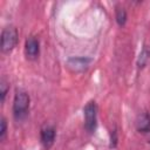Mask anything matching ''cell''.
Masks as SVG:
<instances>
[{"label":"cell","mask_w":150,"mask_h":150,"mask_svg":"<svg viewBox=\"0 0 150 150\" xmlns=\"http://www.w3.org/2000/svg\"><path fill=\"white\" fill-rule=\"evenodd\" d=\"M30 98L25 90H16L13 100V115L16 120H23L29 111Z\"/></svg>","instance_id":"obj_1"},{"label":"cell","mask_w":150,"mask_h":150,"mask_svg":"<svg viewBox=\"0 0 150 150\" xmlns=\"http://www.w3.org/2000/svg\"><path fill=\"white\" fill-rule=\"evenodd\" d=\"M19 34L18 29L14 26H7L2 29L1 32V38H0V47L2 53H9L12 52L16 43H18Z\"/></svg>","instance_id":"obj_2"},{"label":"cell","mask_w":150,"mask_h":150,"mask_svg":"<svg viewBox=\"0 0 150 150\" xmlns=\"http://www.w3.org/2000/svg\"><path fill=\"white\" fill-rule=\"evenodd\" d=\"M84 115V129L88 134H93L96 130L97 124V107L95 101H89L83 109Z\"/></svg>","instance_id":"obj_3"},{"label":"cell","mask_w":150,"mask_h":150,"mask_svg":"<svg viewBox=\"0 0 150 150\" xmlns=\"http://www.w3.org/2000/svg\"><path fill=\"white\" fill-rule=\"evenodd\" d=\"M25 54L29 60H35L40 54V42L35 36H28L25 42Z\"/></svg>","instance_id":"obj_4"},{"label":"cell","mask_w":150,"mask_h":150,"mask_svg":"<svg viewBox=\"0 0 150 150\" xmlns=\"http://www.w3.org/2000/svg\"><path fill=\"white\" fill-rule=\"evenodd\" d=\"M56 130L53 125H45L40 130V141L45 149H49L55 141Z\"/></svg>","instance_id":"obj_5"},{"label":"cell","mask_w":150,"mask_h":150,"mask_svg":"<svg viewBox=\"0 0 150 150\" xmlns=\"http://www.w3.org/2000/svg\"><path fill=\"white\" fill-rule=\"evenodd\" d=\"M91 62L90 57L87 56H74V57H69L67 61V66L73 70V71H83L86 69H88L89 64Z\"/></svg>","instance_id":"obj_6"},{"label":"cell","mask_w":150,"mask_h":150,"mask_svg":"<svg viewBox=\"0 0 150 150\" xmlns=\"http://www.w3.org/2000/svg\"><path fill=\"white\" fill-rule=\"evenodd\" d=\"M135 127L138 132L142 134L150 132V114L146 111L139 112L135 120Z\"/></svg>","instance_id":"obj_7"},{"label":"cell","mask_w":150,"mask_h":150,"mask_svg":"<svg viewBox=\"0 0 150 150\" xmlns=\"http://www.w3.org/2000/svg\"><path fill=\"white\" fill-rule=\"evenodd\" d=\"M149 59H150V46H144L143 49L141 50L139 56H138V60H137L138 68H143L148 63Z\"/></svg>","instance_id":"obj_8"},{"label":"cell","mask_w":150,"mask_h":150,"mask_svg":"<svg viewBox=\"0 0 150 150\" xmlns=\"http://www.w3.org/2000/svg\"><path fill=\"white\" fill-rule=\"evenodd\" d=\"M127 18H128L127 11H125L123 7L117 6L116 9H115V19H116V22H117V25H118L120 27H123V26L125 25Z\"/></svg>","instance_id":"obj_9"},{"label":"cell","mask_w":150,"mask_h":150,"mask_svg":"<svg viewBox=\"0 0 150 150\" xmlns=\"http://www.w3.org/2000/svg\"><path fill=\"white\" fill-rule=\"evenodd\" d=\"M8 89H9L8 82H7L5 79H2V80L0 81V98H1V103H4V101H5V98H6V95H7V93H8Z\"/></svg>","instance_id":"obj_10"},{"label":"cell","mask_w":150,"mask_h":150,"mask_svg":"<svg viewBox=\"0 0 150 150\" xmlns=\"http://www.w3.org/2000/svg\"><path fill=\"white\" fill-rule=\"evenodd\" d=\"M6 135H7V122H6L5 117H1V121H0V139L4 141L6 138Z\"/></svg>","instance_id":"obj_11"},{"label":"cell","mask_w":150,"mask_h":150,"mask_svg":"<svg viewBox=\"0 0 150 150\" xmlns=\"http://www.w3.org/2000/svg\"><path fill=\"white\" fill-rule=\"evenodd\" d=\"M117 144V131L116 129L111 130V138H110V148H115Z\"/></svg>","instance_id":"obj_12"},{"label":"cell","mask_w":150,"mask_h":150,"mask_svg":"<svg viewBox=\"0 0 150 150\" xmlns=\"http://www.w3.org/2000/svg\"><path fill=\"white\" fill-rule=\"evenodd\" d=\"M149 143H150V138H149Z\"/></svg>","instance_id":"obj_13"}]
</instances>
